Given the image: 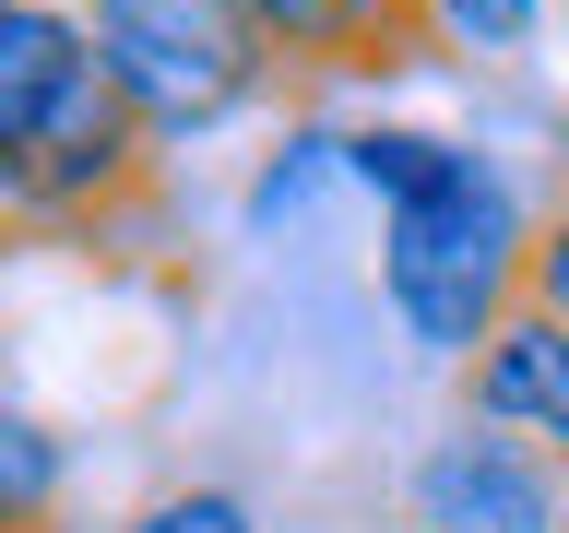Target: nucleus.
I'll return each instance as SVG.
<instances>
[{
	"instance_id": "f257e3e1",
	"label": "nucleus",
	"mask_w": 569,
	"mask_h": 533,
	"mask_svg": "<svg viewBox=\"0 0 569 533\" xmlns=\"http://www.w3.org/2000/svg\"><path fill=\"white\" fill-rule=\"evenodd\" d=\"M522 249H533V202L510 190V167L451 142L416 190L380 202V309L403 320V344L462 368L522 309Z\"/></svg>"
},
{
	"instance_id": "f03ea898",
	"label": "nucleus",
	"mask_w": 569,
	"mask_h": 533,
	"mask_svg": "<svg viewBox=\"0 0 569 533\" xmlns=\"http://www.w3.org/2000/svg\"><path fill=\"white\" fill-rule=\"evenodd\" d=\"M83 24H96L107 83L131 95V119L167 142V154L238 131L249 107L284 95V60L249 36L238 0H83Z\"/></svg>"
},
{
	"instance_id": "7ed1b4c3",
	"label": "nucleus",
	"mask_w": 569,
	"mask_h": 533,
	"mask_svg": "<svg viewBox=\"0 0 569 533\" xmlns=\"http://www.w3.org/2000/svg\"><path fill=\"white\" fill-rule=\"evenodd\" d=\"M403 522L416 533H569V474L546 439L462 415L451 439H427L403 474Z\"/></svg>"
},
{
	"instance_id": "20e7f679",
	"label": "nucleus",
	"mask_w": 569,
	"mask_h": 533,
	"mask_svg": "<svg viewBox=\"0 0 569 533\" xmlns=\"http://www.w3.org/2000/svg\"><path fill=\"white\" fill-rule=\"evenodd\" d=\"M238 12L284 60V83H403L439 60L416 0H238Z\"/></svg>"
},
{
	"instance_id": "39448f33",
	"label": "nucleus",
	"mask_w": 569,
	"mask_h": 533,
	"mask_svg": "<svg viewBox=\"0 0 569 533\" xmlns=\"http://www.w3.org/2000/svg\"><path fill=\"white\" fill-rule=\"evenodd\" d=\"M96 71H107L96 24H83L71 0H12V12H0V178L71 119V95H83Z\"/></svg>"
},
{
	"instance_id": "423d86ee",
	"label": "nucleus",
	"mask_w": 569,
	"mask_h": 533,
	"mask_svg": "<svg viewBox=\"0 0 569 533\" xmlns=\"http://www.w3.org/2000/svg\"><path fill=\"white\" fill-rule=\"evenodd\" d=\"M462 380V415L487 426H522V439H546V451H569V320H546L522 296V309L498 320L487 344L451 368Z\"/></svg>"
},
{
	"instance_id": "0eeeda50",
	"label": "nucleus",
	"mask_w": 569,
	"mask_h": 533,
	"mask_svg": "<svg viewBox=\"0 0 569 533\" xmlns=\"http://www.w3.org/2000/svg\"><path fill=\"white\" fill-rule=\"evenodd\" d=\"M71 497V439L36 403H12L0 391V533H48Z\"/></svg>"
},
{
	"instance_id": "6e6552de",
	"label": "nucleus",
	"mask_w": 569,
	"mask_h": 533,
	"mask_svg": "<svg viewBox=\"0 0 569 533\" xmlns=\"http://www.w3.org/2000/svg\"><path fill=\"white\" fill-rule=\"evenodd\" d=\"M546 12H558V0H416V24H427V48H439V60H522L533 36H546Z\"/></svg>"
},
{
	"instance_id": "1a4fd4ad",
	"label": "nucleus",
	"mask_w": 569,
	"mask_h": 533,
	"mask_svg": "<svg viewBox=\"0 0 569 533\" xmlns=\"http://www.w3.org/2000/svg\"><path fill=\"white\" fill-rule=\"evenodd\" d=\"M439 154H451V131H427V119H356V131H345V178L368 190V202L416 190Z\"/></svg>"
},
{
	"instance_id": "9d476101",
	"label": "nucleus",
	"mask_w": 569,
	"mask_h": 533,
	"mask_svg": "<svg viewBox=\"0 0 569 533\" xmlns=\"http://www.w3.org/2000/svg\"><path fill=\"white\" fill-rule=\"evenodd\" d=\"M119 533H261V510L238 486H167V497H142Z\"/></svg>"
},
{
	"instance_id": "9b49d317",
	"label": "nucleus",
	"mask_w": 569,
	"mask_h": 533,
	"mask_svg": "<svg viewBox=\"0 0 569 533\" xmlns=\"http://www.w3.org/2000/svg\"><path fill=\"white\" fill-rule=\"evenodd\" d=\"M522 296L546 320H569V178H558V202H533V249H522Z\"/></svg>"
},
{
	"instance_id": "f8f14e48",
	"label": "nucleus",
	"mask_w": 569,
	"mask_h": 533,
	"mask_svg": "<svg viewBox=\"0 0 569 533\" xmlns=\"http://www.w3.org/2000/svg\"><path fill=\"white\" fill-rule=\"evenodd\" d=\"M558 474H569V451H558Z\"/></svg>"
},
{
	"instance_id": "ddd939ff",
	"label": "nucleus",
	"mask_w": 569,
	"mask_h": 533,
	"mask_svg": "<svg viewBox=\"0 0 569 533\" xmlns=\"http://www.w3.org/2000/svg\"><path fill=\"white\" fill-rule=\"evenodd\" d=\"M0 12H12V0H0Z\"/></svg>"
}]
</instances>
